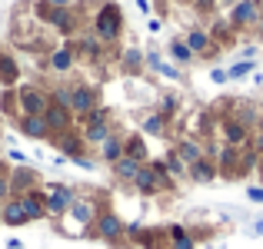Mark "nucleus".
I'll return each instance as SVG.
<instances>
[{"label": "nucleus", "instance_id": "0eeeda50", "mask_svg": "<svg viewBox=\"0 0 263 249\" xmlns=\"http://www.w3.org/2000/svg\"><path fill=\"white\" fill-rule=\"evenodd\" d=\"M44 123H47V130H50V136L67 133V130L73 127V113H70V110H64V107H57V103H50L47 113H44Z\"/></svg>", "mask_w": 263, "mask_h": 249}, {"label": "nucleus", "instance_id": "9b49d317", "mask_svg": "<svg viewBox=\"0 0 263 249\" xmlns=\"http://www.w3.org/2000/svg\"><path fill=\"white\" fill-rule=\"evenodd\" d=\"M134 186H137V193H143V196H154V193H160L167 183H163V179L150 170V163H143L140 173H137V179H134Z\"/></svg>", "mask_w": 263, "mask_h": 249}, {"label": "nucleus", "instance_id": "dca6fc26", "mask_svg": "<svg viewBox=\"0 0 263 249\" xmlns=\"http://www.w3.org/2000/svg\"><path fill=\"white\" fill-rule=\"evenodd\" d=\"M120 156H123V136H117V133H110V136H107V140H103V143H100V160H103V163H110V166H114L117 160H120Z\"/></svg>", "mask_w": 263, "mask_h": 249}, {"label": "nucleus", "instance_id": "f704fd0d", "mask_svg": "<svg viewBox=\"0 0 263 249\" xmlns=\"http://www.w3.org/2000/svg\"><path fill=\"white\" fill-rule=\"evenodd\" d=\"M247 196H250L253 203H263V186H250V190H247Z\"/></svg>", "mask_w": 263, "mask_h": 249}, {"label": "nucleus", "instance_id": "7c9ffc66", "mask_svg": "<svg viewBox=\"0 0 263 249\" xmlns=\"http://www.w3.org/2000/svg\"><path fill=\"white\" fill-rule=\"evenodd\" d=\"M70 96H73V87H57V90L50 93V103H57V107L70 110Z\"/></svg>", "mask_w": 263, "mask_h": 249}, {"label": "nucleus", "instance_id": "39448f33", "mask_svg": "<svg viewBox=\"0 0 263 249\" xmlns=\"http://www.w3.org/2000/svg\"><path fill=\"white\" fill-rule=\"evenodd\" d=\"M100 107V93L97 87H87V83H73V96H70V113L73 116H87L90 110Z\"/></svg>", "mask_w": 263, "mask_h": 249}, {"label": "nucleus", "instance_id": "a211bd4d", "mask_svg": "<svg viewBox=\"0 0 263 249\" xmlns=\"http://www.w3.org/2000/svg\"><path fill=\"white\" fill-rule=\"evenodd\" d=\"M140 166H143V163L130 160V156H120V160L114 163V176L120 179V183H134V179H137V173H140Z\"/></svg>", "mask_w": 263, "mask_h": 249}, {"label": "nucleus", "instance_id": "aec40b11", "mask_svg": "<svg viewBox=\"0 0 263 249\" xmlns=\"http://www.w3.org/2000/svg\"><path fill=\"white\" fill-rule=\"evenodd\" d=\"M123 156H130V160L137 163H147V143H143V136H127L123 140Z\"/></svg>", "mask_w": 263, "mask_h": 249}, {"label": "nucleus", "instance_id": "1a4fd4ad", "mask_svg": "<svg viewBox=\"0 0 263 249\" xmlns=\"http://www.w3.org/2000/svg\"><path fill=\"white\" fill-rule=\"evenodd\" d=\"M53 143H57V150L67 156V160H77V156H84V136L73 133V130H67V133H57L53 136Z\"/></svg>", "mask_w": 263, "mask_h": 249}, {"label": "nucleus", "instance_id": "393cba45", "mask_svg": "<svg viewBox=\"0 0 263 249\" xmlns=\"http://www.w3.org/2000/svg\"><path fill=\"white\" fill-rule=\"evenodd\" d=\"M183 44L190 47L193 57H197V53H206V50H210V33H203V30H190Z\"/></svg>", "mask_w": 263, "mask_h": 249}, {"label": "nucleus", "instance_id": "f3484780", "mask_svg": "<svg viewBox=\"0 0 263 249\" xmlns=\"http://www.w3.org/2000/svg\"><path fill=\"white\" fill-rule=\"evenodd\" d=\"M174 153L180 156V160H183L186 163V170H190V166L193 163H197V160H203V147H200V143L197 140H180L177 143V150H174Z\"/></svg>", "mask_w": 263, "mask_h": 249}, {"label": "nucleus", "instance_id": "58836bf2", "mask_svg": "<svg viewBox=\"0 0 263 249\" xmlns=\"http://www.w3.org/2000/svg\"><path fill=\"white\" fill-rule=\"evenodd\" d=\"M7 249H24V243H20V239H10V243H7Z\"/></svg>", "mask_w": 263, "mask_h": 249}, {"label": "nucleus", "instance_id": "473e14b6", "mask_svg": "<svg viewBox=\"0 0 263 249\" xmlns=\"http://www.w3.org/2000/svg\"><path fill=\"white\" fill-rule=\"evenodd\" d=\"M84 123H110V110H107V107H97V110H90V113L84 116Z\"/></svg>", "mask_w": 263, "mask_h": 249}, {"label": "nucleus", "instance_id": "f03ea898", "mask_svg": "<svg viewBox=\"0 0 263 249\" xmlns=\"http://www.w3.org/2000/svg\"><path fill=\"white\" fill-rule=\"evenodd\" d=\"M17 107H20V116H44L47 107H50V93H44L40 87H20Z\"/></svg>", "mask_w": 263, "mask_h": 249}, {"label": "nucleus", "instance_id": "c756f323", "mask_svg": "<svg viewBox=\"0 0 263 249\" xmlns=\"http://www.w3.org/2000/svg\"><path fill=\"white\" fill-rule=\"evenodd\" d=\"M163 166H167V176H183V173H186V163L180 160L177 153H167V160H163Z\"/></svg>", "mask_w": 263, "mask_h": 249}, {"label": "nucleus", "instance_id": "6ab92c4d", "mask_svg": "<svg viewBox=\"0 0 263 249\" xmlns=\"http://www.w3.org/2000/svg\"><path fill=\"white\" fill-rule=\"evenodd\" d=\"M110 133H114L110 123H84V133H80V136H84V143H90V147H100Z\"/></svg>", "mask_w": 263, "mask_h": 249}, {"label": "nucleus", "instance_id": "4c0bfd02", "mask_svg": "<svg viewBox=\"0 0 263 249\" xmlns=\"http://www.w3.org/2000/svg\"><path fill=\"white\" fill-rule=\"evenodd\" d=\"M210 77H213V83H227V80H230V77H227V70H213Z\"/></svg>", "mask_w": 263, "mask_h": 249}, {"label": "nucleus", "instance_id": "c85d7f7f", "mask_svg": "<svg viewBox=\"0 0 263 249\" xmlns=\"http://www.w3.org/2000/svg\"><path fill=\"white\" fill-rule=\"evenodd\" d=\"M170 57H174L177 64H190L193 53H190V47H186L183 40H174V44H170Z\"/></svg>", "mask_w": 263, "mask_h": 249}, {"label": "nucleus", "instance_id": "b1692460", "mask_svg": "<svg viewBox=\"0 0 263 249\" xmlns=\"http://www.w3.org/2000/svg\"><path fill=\"white\" fill-rule=\"evenodd\" d=\"M186 173H190V179H197V183H210V179L217 176V166H213L210 160H197Z\"/></svg>", "mask_w": 263, "mask_h": 249}, {"label": "nucleus", "instance_id": "37998d69", "mask_svg": "<svg viewBox=\"0 0 263 249\" xmlns=\"http://www.w3.org/2000/svg\"><path fill=\"white\" fill-rule=\"evenodd\" d=\"M220 4H237V0H220Z\"/></svg>", "mask_w": 263, "mask_h": 249}, {"label": "nucleus", "instance_id": "a19ab883", "mask_svg": "<svg viewBox=\"0 0 263 249\" xmlns=\"http://www.w3.org/2000/svg\"><path fill=\"white\" fill-rule=\"evenodd\" d=\"M0 223H4V203H0Z\"/></svg>", "mask_w": 263, "mask_h": 249}, {"label": "nucleus", "instance_id": "9d476101", "mask_svg": "<svg viewBox=\"0 0 263 249\" xmlns=\"http://www.w3.org/2000/svg\"><path fill=\"white\" fill-rule=\"evenodd\" d=\"M260 17V0H237L230 10V24L233 27H247Z\"/></svg>", "mask_w": 263, "mask_h": 249}, {"label": "nucleus", "instance_id": "7ed1b4c3", "mask_svg": "<svg viewBox=\"0 0 263 249\" xmlns=\"http://www.w3.org/2000/svg\"><path fill=\"white\" fill-rule=\"evenodd\" d=\"M73 199H77V193L70 190V186L64 183H53L44 190V203H47V216H67V210L73 206Z\"/></svg>", "mask_w": 263, "mask_h": 249}, {"label": "nucleus", "instance_id": "5701e85b", "mask_svg": "<svg viewBox=\"0 0 263 249\" xmlns=\"http://www.w3.org/2000/svg\"><path fill=\"white\" fill-rule=\"evenodd\" d=\"M143 50H137V47H127L123 50V57H120V67H123V73H140L143 70Z\"/></svg>", "mask_w": 263, "mask_h": 249}, {"label": "nucleus", "instance_id": "f257e3e1", "mask_svg": "<svg viewBox=\"0 0 263 249\" xmlns=\"http://www.w3.org/2000/svg\"><path fill=\"white\" fill-rule=\"evenodd\" d=\"M93 33H97V40L100 44H114L117 37L123 33V10H120V4H103L100 10H97V17H93Z\"/></svg>", "mask_w": 263, "mask_h": 249}, {"label": "nucleus", "instance_id": "ea45409f", "mask_svg": "<svg viewBox=\"0 0 263 249\" xmlns=\"http://www.w3.org/2000/svg\"><path fill=\"white\" fill-rule=\"evenodd\" d=\"M253 233H260V236H263V223H257V226H253Z\"/></svg>", "mask_w": 263, "mask_h": 249}, {"label": "nucleus", "instance_id": "2eb2a0df", "mask_svg": "<svg viewBox=\"0 0 263 249\" xmlns=\"http://www.w3.org/2000/svg\"><path fill=\"white\" fill-rule=\"evenodd\" d=\"M30 219H27V213H24V203H20L17 196H10L4 203V226H27Z\"/></svg>", "mask_w": 263, "mask_h": 249}, {"label": "nucleus", "instance_id": "cd10ccee", "mask_svg": "<svg viewBox=\"0 0 263 249\" xmlns=\"http://www.w3.org/2000/svg\"><path fill=\"white\" fill-rule=\"evenodd\" d=\"M193 246H197V243L186 236L183 226H170V249H193Z\"/></svg>", "mask_w": 263, "mask_h": 249}, {"label": "nucleus", "instance_id": "a878e982", "mask_svg": "<svg viewBox=\"0 0 263 249\" xmlns=\"http://www.w3.org/2000/svg\"><path fill=\"white\" fill-rule=\"evenodd\" d=\"M223 136H227V143H230V147H240V143L247 140V127L240 120H227L223 123Z\"/></svg>", "mask_w": 263, "mask_h": 249}, {"label": "nucleus", "instance_id": "423d86ee", "mask_svg": "<svg viewBox=\"0 0 263 249\" xmlns=\"http://www.w3.org/2000/svg\"><path fill=\"white\" fill-rule=\"evenodd\" d=\"M67 216H70V219H73V223H77L84 233H90L100 213H97V203H93V199H73V206L67 210Z\"/></svg>", "mask_w": 263, "mask_h": 249}, {"label": "nucleus", "instance_id": "4be33fe9", "mask_svg": "<svg viewBox=\"0 0 263 249\" xmlns=\"http://www.w3.org/2000/svg\"><path fill=\"white\" fill-rule=\"evenodd\" d=\"M73 53H77V57H87V60H97V57H100V40H97V33L80 37L77 47H73Z\"/></svg>", "mask_w": 263, "mask_h": 249}, {"label": "nucleus", "instance_id": "a18cd8bd", "mask_svg": "<svg viewBox=\"0 0 263 249\" xmlns=\"http://www.w3.org/2000/svg\"><path fill=\"white\" fill-rule=\"evenodd\" d=\"M0 170H7V166H4V163H0Z\"/></svg>", "mask_w": 263, "mask_h": 249}, {"label": "nucleus", "instance_id": "2f4dec72", "mask_svg": "<svg viewBox=\"0 0 263 249\" xmlns=\"http://www.w3.org/2000/svg\"><path fill=\"white\" fill-rule=\"evenodd\" d=\"M250 70H253V60H240V64H233L230 70H227V77H230V80H240V77H247Z\"/></svg>", "mask_w": 263, "mask_h": 249}, {"label": "nucleus", "instance_id": "20e7f679", "mask_svg": "<svg viewBox=\"0 0 263 249\" xmlns=\"http://www.w3.org/2000/svg\"><path fill=\"white\" fill-rule=\"evenodd\" d=\"M93 233L97 239H103V243H120L123 236H127V226H123V219L117 216V213H100V216H97V223H93Z\"/></svg>", "mask_w": 263, "mask_h": 249}, {"label": "nucleus", "instance_id": "bb28decb", "mask_svg": "<svg viewBox=\"0 0 263 249\" xmlns=\"http://www.w3.org/2000/svg\"><path fill=\"white\" fill-rule=\"evenodd\" d=\"M163 130H167V116H163V113H150L147 120H143V133L163 136Z\"/></svg>", "mask_w": 263, "mask_h": 249}, {"label": "nucleus", "instance_id": "f8f14e48", "mask_svg": "<svg viewBox=\"0 0 263 249\" xmlns=\"http://www.w3.org/2000/svg\"><path fill=\"white\" fill-rule=\"evenodd\" d=\"M20 203H24V213L30 223H37V219H47V203H44V190H30L27 196H17Z\"/></svg>", "mask_w": 263, "mask_h": 249}, {"label": "nucleus", "instance_id": "79ce46f5", "mask_svg": "<svg viewBox=\"0 0 263 249\" xmlns=\"http://www.w3.org/2000/svg\"><path fill=\"white\" fill-rule=\"evenodd\" d=\"M260 37H263V17H260Z\"/></svg>", "mask_w": 263, "mask_h": 249}, {"label": "nucleus", "instance_id": "c9c22d12", "mask_svg": "<svg viewBox=\"0 0 263 249\" xmlns=\"http://www.w3.org/2000/svg\"><path fill=\"white\" fill-rule=\"evenodd\" d=\"M40 4H47V7H53V10H64V7H70L73 0H40Z\"/></svg>", "mask_w": 263, "mask_h": 249}, {"label": "nucleus", "instance_id": "4468645a", "mask_svg": "<svg viewBox=\"0 0 263 249\" xmlns=\"http://www.w3.org/2000/svg\"><path fill=\"white\" fill-rule=\"evenodd\" d=\"M73 64H77V53H73V44H64V47H57V50L50 53V70H57V73H67V70H73Z\"/></svg>", "mask_w": 263, "mask_h": 249}, {"label": "nucleus", "instance_id": "ddd939ff", "mask_svg": "<svg viewBox=\"0 0 263 249\" xmlns=\"http://www.w3.org/2000/svg\"><path fill=\"white\" fill-rule=\"evenodd\" d=\"M17 130L27 136V140H50V130H47L44 116H20Z\"/></svg>", "mask_w": 263, "mask_h": 249}, {"label": "nucleus", "instance_id": "412c9836", "mask_svg": "<svg viewBox=\"0 0 263 249\" xmlns=\"http://www.w3.org/2000/svg\"><path fill=\"white\" fill-rule=\"evenodd\" d=\"M17 77H20V67L13 64L10 53L0 50V83H4V87H13V83H17Z\"/></svg>", "mask_w": 263, "mask_h": 249}, {"label": "nucleus", "instance_id": "72a5a7b5", "mask_svg": "<svg viewBox=\"0 0 263 249\" xmlns=\"http://www.w3.org/2000/svg\"><path fill=\"white\" fill-rule=\"evenodd\" d=\"M13 193H10V173L7 170H0V203H7Z\"/></svg>", "mask_w": 263, "mask_h": 249}, {"label": "nucleus", "instance_id": "e433bc0d", "mask_svg": "<svg viewBox=\"0 0 263 249\" xmlns=\"http://www.w3.org/2000/svg\"><path fill=\"white\" fill-rule=\"evenodd\" d=\"M80 166V170H93V160H90V156H77V160H73Z\"/></svg>", "mask_w": 263, "mask_h": 249}, {"label": "nucleus", "instance_id": "6e6552de", "mask_svg": "<svg viewBox=\"0 0 263 249\" xmlns=\"http://www.w3.org/2000/svg\"><path fill=\"white\" fill-rule=\"evenodd\" d=\"M30 190H37V170H30V166L13 170L10 173V193L13 196H27Z\"/></svg>", "mask_w": 263, "mask_h": 249}, {"label": "nucleus", "instance_id": "c03bdc74", "mask_svg": "<svg viewBox=\"0 0 263 249\" xmlns=\"http://www.w3.org/2000/svg\"><path fill=\"white\" fill-rule=\"evenodd\" d=\"M180 4H190V0H180Z\"/></svg>", "mask_w": 263, "mask_h": 249}]
</instances>
